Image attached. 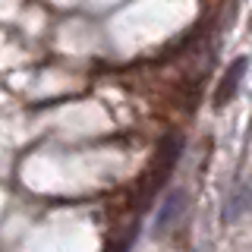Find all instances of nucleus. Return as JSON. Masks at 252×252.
I'll list each match as a JSON object with an SVG mask.
<instances>
[{
    "label": "nucleus",
    "mask_w": 252,
    "mask_h": 252,
    "mask_svg": "<svg viewBox=\"0 0 252 252\" xmlns=\"http://www.w3.org/2000/svg\"><path fill=\"white\" fill-rule=\"evenodd\" d=\"M246 69H249V57L230 60V66H227V73L220 76L218 92H215V104H218V107H224L227 101L236 94V89H240V82H243V76H246Z\"/></svg>",
    "instance_id": "f257e3e1"
}]
</instances>
